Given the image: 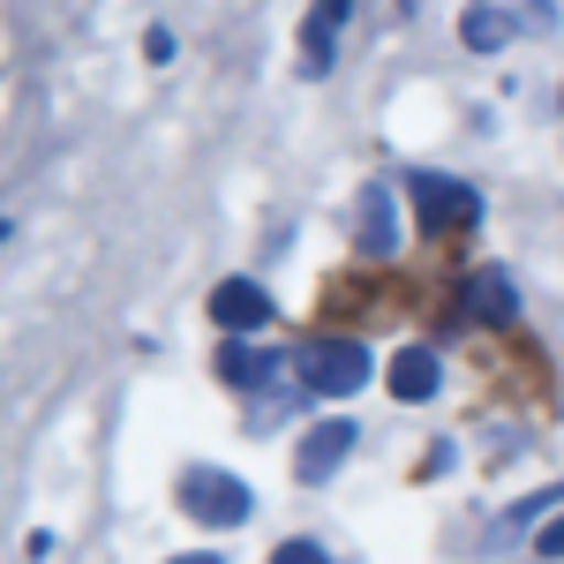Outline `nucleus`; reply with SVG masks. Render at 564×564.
Listing matches in <instances>:
<instances>
[{"label":"nucleus","instance_id":"1","mask_svg":"<svg viewBox=\"0 0 564 564\" xmlns=\"http://www.w3.org/2000/svg\"><path fill=\"white\" fill-rule=\"evenodd\" d=\"M181 505H188V520H204V527H249V512H257L249 481H234L226 467H188L181 475Z\"/></svg>","mask_w":564,"mask_h":564},{"label":"nucleus","instance_id":"2","mask_svg":"<svg viewBox=\"0 0 564 564\" xmlns=\"http://www.w3.org/2000/svg\"><path fill=\"white\" fill-rule=\"evenodd\" d=\"M294 369H302L308 391H324V399H347V391L369 384V347L361 339H316V347L294 354Z\"/></svg>","mask_w":564,"mask_h":564},{"label":"nucleus","instance_id":"3","mask_svg":"<svg viewBox=\"0 0 564 564\" xmlns=\"http://www.w3.org/2000/svg\"><path fill=\"white\" fill-rule=\"evenodd\" d=\"M414 212H422V226H430V234H467V226L481 218V196L467 188V181L414 174Z\"/></svg>","mask_w":564,"mask_h":564},{"label":"nucleus","instance_id":"4","mask_svg":"<svg viewBox=\"0 0 564 564\" xmlns=\"http://www.w3.org/2000/svg\"><path fill=\"white\" fill-rule=\"evenodd\" d=\"M212 324H218V332H234V339H249V332L271 324V294H263L257 279H226V286L212 294Z\"/></svg>","mask_w":564,"mask_h":564},{"label":"nucleus","instance_id":"5","mask_svg":"<svg viewBox=\"0 0 564 564\" xmlns=\"http://www.w3.org/2000/svg\"><path fill=\"white\" fill-rule=\"evenodd\" d=\"M347 452H354V422H339V414H332V422H316V430L302 436V459H294V475H302V481H324L332 467H339V459H347Z\"/></svg>","mask_w":564,"mask_h":564},{"label":"nucleus","instance_id":"6","mask_svg":"<svg viewBox=\"0 0 564 564\" xmlns=\"http://www.w3.org/2000/svg\"><path fill=\"white\" fill-rule=\"evenodd\" d=\"M467 308H475L481 324H512V316H520V294H512L505 271H475V279H467Z\"/></svg>","mask_w":564,"mask_h":564},{"label":"nucleus","instance_id":"7","mask_svg":"<svg viewBox=\"0 0 564 564\" xmlns=\"http://www.w3.org/2000/svg\"><path fill=\"white\" fill-rule=\"evenodd\" d=\"M391 399H436V354L430 347L391 354Z\"/></svg>","mask_w":564,"mask_h":564},{"label":"nucleus","instance_id":"8","mask_svg":"<svg viewBox=\"0 0 564 564\" xmlns=\"http://www.w3.org/2000/svg\"><path fill=\"white\" fill-rule=\"evenodd\" d=\"M391 241H399V226H391V196H384V188H361V249H369V257H391Z\"/></svg>","mask_w":564,"mask_h":564},{"label":"nucleus","instance_id":"9","mask_svg":"<svg viewBox=\"0 0 564 564\" xmlns=\"http://www.w3.org/2000/svg\"><path fill=\"white\" fill-rule=\"evenodd\" d=\"M459 39L475 45V53H497V45L512 39V15H505V8H489V0H481V8H467V15H459Z\"/></svg>","mask_w":564,"mask_h":564},{"label":"nucleus","instance_id":"10","mask_svg":"<svg viewBox=\"0 0 564 564\" xmlns=\"http://www.w3.org/2000/svg\"><path fill=\"white\" fill-rule=\"evenodd\" d=\"M218 377H226V384H263V377H271V354H257L249 339H226V347H218Z\"/></svg>","mask_w":564,"mask_h":564},{"label":"nucleus","instance_id":"11","mask_svg":"<svg viewBox=\"0 0 564 564\" xmlns=\"http://www.w3.org/2000/svg\"><path fill=\"white\" fill-rule=\"evenodd\" d=\"M332 31H339V23H324V15H308V68H324V61H332Z\"/></svg>","mask_w":564,"mask_h":564},{"label":"nucleus","instance_id":"12","mask_svg":"<svg viewBox=\"0 0 564 564\" xmlns=\"http://www.w3.org/2000/svg\"><path fill=\"white\" fill-rule=\"evenodd\" d=\"M271 564H332V557H324V542H279Z\"/></svg>","mask_w":564,"mask_h":564},{"label":"nucleus","instance_id":"13","mask_svg":"<svg viewBox=\"0 0 564 564\" xmlns=\"http://www.w3.org/2000/svg\"><path fill=\"white\" fill-rule=\"evenodd\" d=\"M542 557H564V520L542 527Z\"/></svg>","mask_w":564,"mask_h":564},{"label":"nucleus","instance_id":"14","mask_svg":"<svg viewBox=\"0 0 564 564\" xmlns=\"http://www.w3.org/2000/svg\"><path fill=\"white\" fill-rule=\"evenodd\" d=\"M316 15H324V23H339V15H347V0H316Z\"/></svg>","mask_w":564,"mask_h":564},{"label":"nucleus","instance_id":"15","mask_svg":"<svg viewBox=\"0 0 564 564\" xmlns=\"http://www.w3.org/2000/svg\"><path fill=\"white\" fill-rule=\"evenodd\" d=\"M174 564H218V557H204V550H196V557H174Z\"/></svg>","mask_w":564,"mask_h":564}]
</instances>
